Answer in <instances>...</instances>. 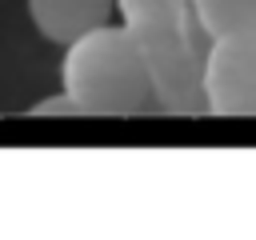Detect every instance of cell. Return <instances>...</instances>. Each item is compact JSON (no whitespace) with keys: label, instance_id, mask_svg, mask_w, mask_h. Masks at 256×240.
Wrapping results in <instances>:
<instances>
[{"label":"cell","instance_id":"6da1fadb","mask_svg":"<svg viewBox=\"0 0 256 240\" xmlns=\"http://www.w3.org/2000/svg\"><path fill=\"white\" fill-rule=\"evenodd\" d=\"M64 96L80 116H152L160 112L152 72L128 36V28L96 24L72 44H64L60 64Z\"/></svg>","mask_w":256,"mask_h":240},{"label":"cell","instance_id":"7a4b0ae2","mask_svg":"<svg viewBox=\"0 0 256 240\" xmlns=\"http://www.w3.org/2000/svg\"><path fill=\"white\" fill-rule=\"evenodd\" d=\"M116 12L152 72L160 112L200 116V60L208 36L192 16V0H116Z\"/></svg>","mask_w":256,"mask_h":240},{"label":"cell","instance_id":"3957f363","mask_svg":"<svg viewBox=\"0 0 256 240\" xmlns=\"http://www.w3.org/2000/svg\"><path fill=\"white\" fill-rule=\"evenodd\" d=\"M200 96L208 116H256V28L208 40Z\"/></svg>","mask_w":256,"mask_h":240},{"label":"cell","instance_id":"277c9868","mask_svg":"<svg viewBox=\"0 0 256 240\" xmlns=\"http://www.w3.org/2000/svg\"><path fill=\"white\" fill-rule=\"evenodd\" d=\"M112 8H116V0H28L36 32L52 44H72L88 28L108 24Z\"/></svg>","mask_w":256,"mask_h":240},{"label":"cell","instance_id":"5b68a950","mask_svg":"<svg viewBox=\"0 0 256 240\" xmlns=\"http://www.w3.org/2000/svg\"><path fill=\"white\" fill-rule=\"evenodd\" d=\"M192 16L200 32L212 40V36L256 28V0H192Z\"/></svg>","mask_w":256,"mask_h":240},{"label":"cell","instance_id":"8992f818","mask_svg":"<svg viewBox=\"0 0 256 240\" xmlns=\"http://www.w3.org/2000/svg\"><path fill=\"white\" fill-rule=\"evenodd\" d=\"M32 116H80V112H76V104H72L64 92H56V96L36 100V104H32Z\"/></svg>","mask_w":256,"mask_h":240}]
</instances>
